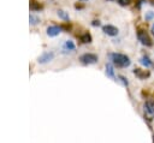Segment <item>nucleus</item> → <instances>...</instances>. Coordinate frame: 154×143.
Returning <instances> with one entry per match:
<instances>
[{
    "label": "nucleus",
    "instance_id": "12",
    "mask_svg": "<svg viewBox=\"0 0 154 143\" xmlns=\"http://www.w3.org/2000/svg\"><path fill=\"white\" fill-rule=\"evenodd\" d=\"M140 64H141V65H143L144 67H150V66H153L152 60H150L147 55H143V56L140 59Z\"/></svg>",
    "mask_w": 154,
    "mask_h": 143
},
{
    "label": "nucleus",
    "instance_id": "2",
    "mask_svg": "<svg viewBox=\"0 0 154 143\" xmlns=\"http://www.w3.org/2000/svg\"><path fill=\"white\" fill-rule=\"evenodd\" d=\"M99 60L97 55L94 53H84L79 56V61L83 65H90V64H96Z\"/></svg>",
    "mask_w": 154,
    "mask_h": 143
},
{
    "label": "nucleus",
    "instance_id": "11",
    "mask_svg": "<svg viewBox=\"0 0 154 143\" xmlns=\"http://www.w3.org/2000/svg\"><path fill=\"white\" fill-rule=\"evenodd\" d=\"M29 7H30V10H31V11H40V10H42V8H43L42 4H40V2H37V1H35V0H30Z\"/></svg>",
    "mask_w": 154,
    "mask_h": 143
},
{
    "label": "nucleus",
    "instance_id": "19",
    "mask_svg": "<svg viewBox=\"0 0 154 143\" xmlns=\"http://www.w3.org/2000/svg\"><path fill=\"white\" fill-rule=\"evenodd\" d=\"M119 79L123 82V84H124V85H128V84H129V82L126 81V78H125L124 76H119Z\"/></svg>",
    "mask_w": 154,
    "mask_h": 143
},
{
    "label": "nucleus",
    "instance_id": "22",
    "mask_svg": "<svg viewBox=\"0 0 154 143\" xmlns=\"http://www.w3.org/2000/svg\"><path fill=\"white\" fill-rule=\"evenodd\" d=\"M152 31H154V25H153V26H152Z\"/></svg>",
    "mask_w": 154,
    "mask_h": 143
},
{
    "label": "nucleus",
    "instance_id": "16",
    "mask_svg": "<svg viewBox=\"0 0 154 143\" xmlns=\"http://www.w3.org/2000/svg\"><path fill=\"white\" fill-rule=\"evenodd\" d=\"M144 18H146V20H150V19H153V18H154V12H153V11H148V12H146Z\"/></svg>",
    "mask_w": 154,
    "mask_h": 143
},
{
    "label": "nucleus",
    "instance_id": "18",
    "mask_svg": "<svg viewBox=\"0 0 154 143\" xmlns=\"http://www.w3.org/2000/svg\"><path fill=\"white\" fill-rule=\"evenodd\" d=\"M67 23H69V22H67ZM67 23H66V24H61V25H60L61 30H65V31H70V30H71V25H70V24H67Z\"/></svg>",
    "mask_w": 154,
    "mask_h": 143
},
{
    "label": "nucleus",
    "instance_id": "7",
    "mask_svg": "<svg viewBox=\"0 0 154 143\" xmlns=\"http://www.w3.org/2000/svg\"><path fill=\"white\" fill-rule=\"evenodd\" d=\"M144 112L149 117H154V102L153 101H146L144 102Z\"/></svg>",
    "mask_w": 154,
    "mask_h": 143
},
{
    "label": "nucleus",
    "instance_id": "14",
    "mask_svg": "<svg viewBox=\"0 0 154 143\" xmlns=\"http://www.w3.org/2000/svg\"><path fill=\"white\" fill-rule=\"evenodd\" d=\"M106 75L107 77H111V78H114V68L112 66V64H106Z\"/></svg>",
    "mask_w": 154,
    "mask_h": 143
},
{
    "label": "nucleus",
    "instance_id": "10",
    "mask_svg": "<svg viewBox=\"0 0 154 143\" xmlns=\"http://www.w3.org/2000/svg\"><path fill=\"white\" fill-rule=\"evenodd\" d=\"M79 41H81L82 43H90V42L93 41V37H91V35H90L88 31H85V32H83L82 35H79Z\"/></svg>",
    "mask_w": 154,
    "mask_h": 143
},
{
    "label": "nucleus",
    "instance_id": "17",
    "mask_svg": "<svg viewBox=\"0 0 154 143\" xmlns=\"http://www.w3.org/2000/svg\"><path fill=\"white\" fill-rule=\"evenodd\" d=\"M118 4L120 6H129L131 4V0H118Z\"/></svg>",
    "mask_w": 154,
    "mask_h": 143
},
{
    "label": "nucleus",
    "instance_id": "21",
    "mask_svg": "<svg viewBox=\"0 0 154 143\" xmlns=\"http://www.w3.org/2000/svg\"><path fill=\"white\" fill-rule=\"evenodd\" d=\"M75 7H76V8H83V5H78V4H76Z\"/></svg>",
    "mask_w": 154,
    "mask_h": 143
},
{
    "label": "nucleus",
    "instance_id": "6",
    "mask_svg": "<svg viewBox=\"0 0 154 143\" xmlns=\"http://www.w3.org/2000/svg\"><path fill=\"white\" fill-rule=\"evenodd\" d=\"M46 32H47V35L49 37H54V36H58L61 32V28L58 26V25H51V26L47 28Z\"/></svg>",
    "mask_w": 154,
    "mask_h": 143
},
{
    "label": "nucleus",
    "instance_id": "23",
    "mask_svg": "<svg viewBox=\"0 0 154 143\" xmlns=\"http://www.w3.org/2000/svg\"><path fill=\"white\" fill-rule=\"evenodd\" d=\"M81 1H87V0H81Z\"/></svg>",
    "mask_w": 154,
    "mask_h": 143
},
{
    "label": "nucleus",
    "instance_id": "20",
    "mask_svg": "<svg viewBox=\"0 0 154 143\" xmlns=\"http://www.w3.org/2000/svg\"><path fill=\"white\" fill-rule=\"evenodd\" d=\"M91 25L93 26H100V22L99 20H93L91 22Z\"/></svg>",
    "mask_w": 154,
    "mask_h": 143
},
{
    "label": "nucleus",
    "instance_id": "1",
    "mask_svg": "<svg viewBox=\"0 0 154 143\" xmlns=\"http://www.w3.org/2000/svg\"><path fill=\"white\" fill-rule=\"evenodd\" d=\"M109 59L118 67H128L130 65V62H131L129 56L125 55V54H122V53H111L109 54Z\"/></svg>",
    "mask_w": 154,
    "mask_h": 143
},
{
    "label": "nucleus",
    "instance_id": "15",
    "mask_svg": "<svg viewBox=\"0 0 154 143\" xmlns=\"http://www.w3.org/2000/svg\"><path fill=\"white\" fill-rule=\"evenodd\" d=\"M29 23H30V25H36L40 23V18L31 13V14H29Z\"/></svg>",
    "mask_w": 154,
    "mask_h": 143
},
{
    "label": "nucleus",
    "instance_id": "5",
    "mask_svg": "<svg viewBox=\"0 0 154 143\" xmlns=\"http://www.w3.org/2000/svg\"><path fill=\"white\" fill-rule=\"evenodd\" d=\"M102 31H103L106 35H109V36H117L118 32H119L118 28H116L114 25H111V24L103 25V26H102Z\"/></svg>",
    "mask_w": 154,
    "mask_h": 143
},
{
    "label": "nucleus",
    "instance_id": "3",
    "mask_svg": "<svg viewBox=\"0 0 154 143\" xmlns=\"http://www.w3.org/2000/svg\"><path fill=\"white\" fill-rule=\"evenodd\" d=\"M137 38H138V41H140L143 46H146V47H152V46H153L152 38H150L149 35H148L146 31H143V30H138V31H137Z\"/></svg>",
    "mask_w": 154,
    "mask_h": 143
},
{
    "label": "nucleus",
    "instance_id": "4",
    "mask_svg": "<svg viewBox=\"0 0 154 143\" xmlns=\"http://www.w3.org/2000/svg\"><path fill=\"white\" fill-rule=\"evenodd\" d=\"M54 58V53L53 52H43L38 58H37V62L38 64H47L51 60H53Z\"/></svg>",
    "mask_w": 154,
    "mask_h": 143
},
{
    "label": "nucleus",
    "instance_id": "8",
    "mask_svg": "<svg viewBox=\"0 0 154 143\" xmlns=\"http://www.w3.org/2000/svg\"><path fill=\"white\" fill-rule=\"evenodd\" d=\"M75 49H76V46H75V43H73L72 41L67 40V41L64 42V44H63V52H64V53L75 52Z\"/></svg>",
    "mask_w": 154,
    "mask_h": 143
},
{
    "label": "nucleus",
    "instance_id": "9",
    "mask_svg": "<svg viewBox=\"0 0 154 143\" xmlns=\"http://www.w3.org/2000/svg\"><path fill=\"white\" fill-rule=\"evenodd\" d=\"M134 73H135L140 79H144V78L149 77V72L146 71V70H141V68H135V70H134Z\"/></svg>",
    "mask_w": 154,
    "mask_h": 143
},
{
    "label": "nucleus",
    "instance_id": "24",
    "mask_svg": "<svg viewBox=\"0 0 154 143\" xmlns=\"http://www.w3.org/2000/svg\"><path fill=\"white\" fill-rule=\"evenodd\" d=\"M153 35H154V31H153Z\"/></svg>",
    "mask_w": 154,
    "mask_h": 143
},
{
    "label": "nucleus",
    "instance_id": "25",
    "mask_svg": "<svg viewBox=\"0 0 154 143\" xmlns=\"http://www.w3.org/2000/svg\"><path fill=\"white\" fill-rule=\"evenodd\" d=\"M111 1H113V0H111Z\"/></svg>",
    "mask_w": 154,
    "mask_h": 143
},
{
    "label": "nucleus",
    "instance_id": "13",
    "mask_svg": "<svg viewBox=\"0 0 154 143\" xmlns=\"http://www.w3.org/2000/svg\"><path fill=\"white\" fill-rule=\"evenodd\" d=\"M57 14H58V17H59L60 19H63V20H69V19H70L69 13H67L66 11H64V10H58V11H57Z\"/></svg>",
    "mask_w": 154,
    "mask_h": 143
}]
</instances>
